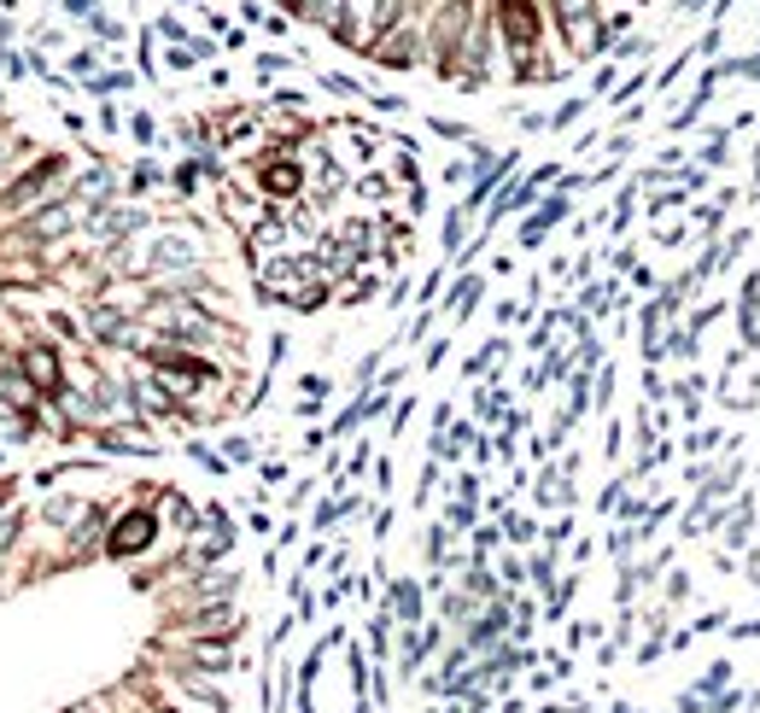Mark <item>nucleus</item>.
Segmentation results:
<instances>
[{
  "mask_svg": "<svg viewBox=\"0 0 760 713\" xmlns=\"http://www.w3.org/2000/svg\"><path fill=\"white\" fill-rule=\"evenodd\" d=\"M24 375L36 393H59V351H47V346H30L24 351Z\"/></svg>",
  "mask_w": 760,
  "mask_h": 713,
  "instance_id": "nucleus-1",
  "label": "nucleus"
},
{
  "mask_svg": "<svg viewBox=\"0 0 760 713\" xmlns=\"http://www.w3.org/2000/svg\"><path fill=\"white\" fill-rule=\"evenodd\" d=\"M147 538H152V515H129V521L112 533V556H135V550L147 545Z\"/></svg>",
  "mask_w": 760,
  "mask_h": 713,
  "instance_id": "nucleus-2",
  "label": "nucleus"
}]
</instances>
